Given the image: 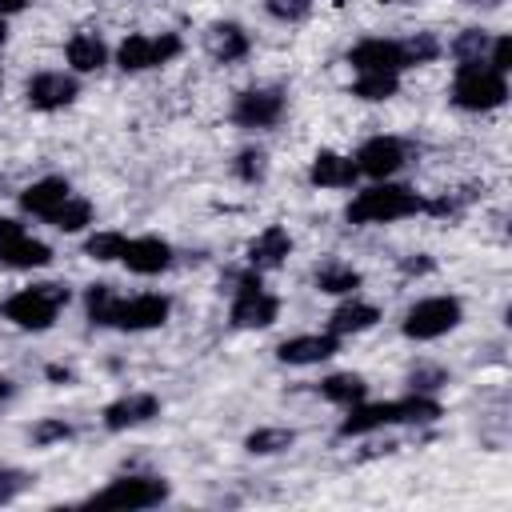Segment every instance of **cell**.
Wrapping results in <instances>:
<instances>
[{"instance_id": "44", "label": "cell", "mask_w": 512, "mask_h": 512, "mask_svg": "<svg viewBox=\"0 0 512 512\" xmlns=\"http://www.w3.org/2000/svg\"><path fill=\"white\" fill-rule=\"evenodd\" d=\"M380 4H400V0H380Z\"/></svg>"}, {"instance_id": "33", "label": "cell", "mask_w": 512, "mask_h": 512, "mask_svg": "<svg viewBox=\"0 0 512 512\" xmlns=\"http://www.w3.org/2000/svg\"><path fill=\"white\" fill-rule=\"evenodd\" d=\"M448 384V372L444 368H432V364H420V368H412L408 372V388L412 392H420V396H432L436 388H444Z\"/></svg>"}, {"instance_id": "9", "label": "cell", "mask_w": 512, "mask_h": 512, "mask_svg": "<svg viewBox=\"0 0 512 512\" xmlns=\"http://www.w3.org/2000/svg\"><path fill=\"white\" fill-rule=\"evenodd\" d=\"M280 316V300L272 292H264L260 272H244L236 284V300H232V324L236 328H268Z\"/></svg>"}, {"instance_id": "4", "label": "cell", "mask_w": 512, "mask_h": 512, "mask_svg": "<svg viewBox=\"0 0 512 512\" xmlns=\"http://www.w3.org/2000/svg\"><path fill=\"white\" fill-rule=\"evenodd\" d=\"M452 100L468 112H488L508 100V80L488 60H460L452 80Z\"/></svg>"}, {"instance_id": "31", "label": "cell", "mask_w": 512, "mask_h": 512, "mask_svg": "<svg viewBox=\"0 0 512 512\" xmlns=\"http://www.w3.org/2000/svg\"><path fill=\"white\" fill-rule=\"evenodd\" d=\"M232 168H236V176H240L244 184H260V180L268 176V152H264V148H244Z\"/></svg>"}, {"instance_id": "32", "label": "cell", "mask_w": 512, "mask_h": 512, "mask_svg": "<svg viewBox=\"0 0 512 512\" xmlns=\"http://www.w3.org/2000/svg\"><path fill=\"white\" fill-rule=\"evenodd\" d=\"M488 32L484 28H464L460 36H456V44H452V52L460 56V60H484V52H488Z\"/></svg>"}, {"instance_id": "30", "label": "cell", "mask_w": 512, "mask_h": 512, "mask_svg": "<svg viewBox=\"0 0 512 512\" xmlns=\"http://www.w3.org/2000/svg\"><path fill=\"white\" fill-rule=\"evenodd\" d=\"M124 244H128V236L124 232H92L88 240H84V252L92 256V260H120V252H124Z\"/></svg>"}, {"instance_id": "20", "label": "cell", "mask_w": 512, "mask_h": 512, "mask_svg": "<svg viewBox=\"0 0 512 512\" xmlns=\"http://www.w3.org/2000/svg\"><path fill=\"white\" fill-rule=\"evenodd\" d=\"M288 252H292V236H288L280 224H272V228H264V232L248 244V264H252L256 272L280 268V264L288 260Z\"/></svg>"}, {"instance_id": "40", "label": "cell", "mask_w": 512, "mask_h": 512, "mask_svg": "<svg viewBox=\"0 0 512 512\" xmlns=\"http://www.w3.org/2000/svg\"><path fill=\"white\" fill-rule=\"evenodd\" d=\"M12 392H16V384H12L8 376H0V404H4V400H12Z\"/></svg>"}, {"instance_id": "25", "label": "cell", "mask_w": 512, "mask_h": 512, "mask_svg": "<svg viewBox=\"0 0 512 512\" xmlns=\"http://www.w3.org/2000/svg\"><path fill=\"white\" fill-rule=\"evenodd\" d=\"M440 52H444V44H440L432 32H412V36H404V40H400V60H404V68L432 64Z\"/></svg>"}, {"instance_id": "5", "label": "cell", "mask_w": 512, "mask_h": 512, "mask_svg": "<svg viewBox=\"0 0 512 512\" xmlns=\"http://www.w3.org/2000/svg\"><path fill=\"white\" fill-rule=\"evenodd\" d=\"M460 320H464V304L456 296H428L404 312V336L408 340H436V336L452 332Z\"/></svg>"}, {"instance_id": "11", "label": "cell", "mask_w": 512, "mask_h": 512, "mask_svg": "<svg viewBox=\"0 0 512 512\" xmlns=\"http://www.w3.org/2000/svg\"><path fill=\"white\" fill-rule=\"evenodd\" d=\"M356 168H360V176H372V180H388L392 172H400L404 168V160H408V144L404 140H396V136H372V140H364L360 148H356Z\"/></svg>"}, {"instance_id": "8", "label": "cell", "mask_w": 512, "mask_h": 512, "mask_svg": "<svg viewBox=\"0 0 512 512\" xmlns=\"http://www.w3.org/2000/svg\"><path fill=\"white\" fill-rule=\"evenodd\" d=\"M184 48V40L176 32H160V36H124L116 48V64L124 72H144V68H160L168 60H176Z\"/></svg>"}, {"instance_id": "27", "label": "cell", "mask_w": 512, "mask_h": 512, "mask_svg": "<svg viewBox=\"0 0 512 512\" xmlns=\"http://www.w3.org/2000/svg\"><path fill=\"white\" fill-rule=\"evenodd\" d=\"M316 288H320V292H332V296L356 292V288H360V272L348 268V264H320V268H316Z\"/></svg>"}, {"instance_id": "15", "label": "cell", "mask_w": 512, "mask_h": 512, "mask_svg": "<svg viewBox=\"0 0 512 512\" xmlns=\"http://www.w3.org/2000/svg\"><path fill=\"white\" fill-rule=\"evenodd\" d=\"M348 64H352L356 72H404L400 40L368 36V40H360V44L348 48Z\"/></svg>"}, {"instance_id": "36", "label": "cell", "mask_w": 512, "mask_h": 512, "mask_svg": "<svg viewBox=\"0 0 512 512\" xmlns=\"http://www.w3.org/2000/svg\"><path fill=\"white\" fill-rule=\"evenodd\" d=\"M68 436H72V424H64V420H40L32 428V444H40V448H48L56 440H68Z\"/></svg>"}, {"instance_id": "41", "label": "cell", "mask_w": 512, "mask_h": 512, "mask_svg": "<svg viewBox=\"0 0 512 512\" xmlns=\"http://www.w3.org/2000/svg\"><path fill=\"white\" fill-rule=\"evenodd\" d=\"M48 376H52V380H64V384L72 380V372H68V368H60V364H52V368H48Z\"/></svg>"}, {"instance_id": "16", "label": "cell", "mask_w": 512, "mask_h": 512, "mask_svg": "<svg viewBox=\"0 0 512 512\" xmlns=\"http://www.w3.org/2000/svg\"><path fill=\"white\" fill-rule=\"evenodd\" d=\"M152 416H160V400L152 392H132V396H120L104 408V428L108 432H124V428H136V424H148Z\"/></svg>"}, {"instance_id": "38", "label": "cell", "mask_w": 512, "mask_h": 512, "mask_svg": "<svg viewBox=\"0 0 512 512\" xmlns=\"http://www.w3.org/2000/svg\"><path fill=\"white\" fill-rule=\"evenodd\" d=\"M400 272L424 276V272H432V260H428V256H404V260H400Z\"/></svg>"}, {"instance_id": "13", "label": "cell", "mask_w": 512, "mask_h": 512, "mask_svg": "<svg viewBox=\"0 0 512 512\" xmlns=\"http://www.w3.org/2000/svg\"><path fill=\"white\" fill-rule=\"evenodd\" d=\"M76 96H80V84H76V76H68V72H36V76L24 84V100H28L32 108H40V112H56V108L72 104Z\"/></svg>"}, {"instance_id": "35", "label": "cell", "mask_w": 512, "mask_h": 512, "mask_svg": "<svg viewBox=\"0 0 512 512\" xmlns=\"http://www.w3.org/2000/svg\"><path fill=\"white\" fill-rule=\"evenodd\" d=\"M32 480H36V476H28V472H20V468H0V504L16 500L24 488H32Z\"/></svg>"}, {"instance_id": "43", "label": "cell", "mask_w": 512, "mask_h": 512, "mask_svg": "<svg viewBox=\"0 0 512 512\" xmlns=\"http://www.w3.org/2000/svg\"><path fill=\"white\" fill-rule=\"evenodd\" d=\"M4 36H8V28H4V16H0V44H4Z\"/></svg>"}, {"instance_id": "12", "label": "cell", "mask_w": 512, "mask_h": 512, "mask_svg": "<svg viewBox=\"0 0 512 512\" xmlns=\"http://www.w3.org/2000/svg\"><path fill=\"white\" fill-rule=\"evenodd\" d=\"M284 116V92L280 88H248L232 104V120L240 128H272Z\"/></svg>"}, {"instance_id": "6", "label": "cell", "mask_w": 512, "mask_h": 512, "mask_svg": "<svg viewBox=\"0 0 512 512\" xmlns=\"http://www.w3.org/2000/svg\"><path fill=\"white\" fill-rule=\"evenodd\" d=\"M160 500H168V484L160 476H120L108 488L92 492L84 504H92V508H156Z\"/></svg>"}, {"instance_id": "19", "label": "cell", "mask_w": 512, "mask_h": 512, "mask_svg": "<svg viewBox=\"0 0 512 512\" xmlns=\"http://www.w3.org/2000/svg\"><path fill=\"white\" fill-rule=\"evenodd\" d=\"M68 196H72V188H68L64 176H44V180H36V184H28L20 192V208L32 212V216H40V220H48Z\"/></svg>"}, {"instance_id": "7", "label": "cell", "mask_w": 512, "mask_h": 512, "mask_svg": "<svg viewBox=\"0 0 512 512\" xmlns=\"http://www.w3.org/2000/svg\"><path fill=\"white\" fill-rule=\"evenodd\" d=\"M172 312V300L160 292H140V296H116L108 308L104 328H120V332H144V328H160Z\"/></svg>"}, {"instance_id": "17", "label": "cell", "mask_w": 512, "mask_h": 512, "mask_svg": "<svg viewBox=\"0 0 512 512\" xmlns=\"http://www.w3.org/2000/svg\"><path fill=\"white\" fill-rule=\"evenodd\" d=\"M340 352V336L332 332H308V336H292L276 348V360L280 364H320L328 356Z\"/></svg>"}, {"instance_id": "2", "label": "cell", "mask_w": 512, "mask_h": 512, "mask_svg": "<svg viewBox=\"0 0 512 512\" xmlns=\"http://www.w3.org/2000/svg\"><path fill=\"white\" fill-rule=\"evenodd\" d=\"M424 212V196H416L404 184H372L364 192H356L344 208V216L352 224H388V220H404Z\"/></svg>"}, {"instance_id": "14", "label": "cell", "mask_w": 512, "mask_h": 512, "mask_svg": "<svg viewBox=\"0 0 512 512\" xmlns=\"http://www.w3.org/2000/svg\"><path fill=\"white\" fill-rule=\"evenodd\" d=\"M120 260L128 264V272L136 276H156L164 268H172V244L160 236H132L120 252Z\"/></svg>"}, {"instance_id": "28", "label": "cell", "mask_w": 512, "mask_h": 512, "mask_svg": "<svg viewBox=\"0 0 512 512\" xmlns=\"http://www.w3.org/2000/svg\"><path fill=\"white\" fill-rule=\"evenodd\" d=\"M48 224L60 228V232H80L84 224H92V204H88L84 196H68V200L48 216Z\"/></svg>"}, {"instance_id": "42", "label": "cell", "mask_w": 512, "mask_h": 512, "mask_svg": "<svg viewBox=\"0 0 512 512\" xmlns=\"http://www.w3.org/2000/svg\"><path fill=\"white\" fill-rule=\"evenodd\" d=\"M464 4H476V8H496L500 0H464Z\"/></svg>"}, {"instance_id": "23", "label": "cell", "mask_w": 512, "mask_h": 512, "mask_svg": "<svg viewBox=\"0 0 512 512\" xmlns=\"http://www.w3.org/2000/svg\"><path fill=\"white\" fill-rule=\"evenodd\" d=\"M64 56H68V64H72L76 72H96V68H104L108 48H104V40H100L96 32H76V36L68 40Z\"/></svg>"}, {"instance_id": "18", "label": "cell", "mask_w": 512, "mask_h": 512, "mask_svg": "<svg viewBox=\"0 0 512 512\" xmlns=\"http://www.w3.org/2000/svg\"><path fill=\"white\" fill-rule=\"evenodd\" d=\"M356 176H360L356 160L352 156H340V152H328V148L316 152L312 156V168H308V180L316 188H352Z\"/></svg>"}, {"instance_id": "37", "label": "cell", "mask_w": 512, "mask_h": 512, "mask_svg": "<svg viewBox=\"0 0 512 512\" xmlns=\"http://www.w3.org/2000/svg\"><path fill=\"white\" fill-rule=\"evenodd\" d=\"M488 48H492V60H488V64H492L496 72H508V68H512V40H508V36H496Z\"/></svg>"}, {"instance_id": "1", "label": "cell", "mask_w": 512, "mask_h": 512, "mask_svg": "<svg viewBox=\"0 0 512 512\" xmlns=\"http://www.w3.org/2000/svg\"><path fill=\"white\" fill-rule=\"evenodd\" d=\"M436 416H444V408L432 396H404V400H380V404H352V412L340 420V436H368L376 428L388 424H432Z\"/></svg>"}, {"instance_id": "39", "label": "cell", "mask_w": 512, "mask_h": 512, "mask_svg": "<svg viewBox=\"0 0 512 512\" xmlns=\"http://www.w3.org/2000/svg\"><path fill=\"white\" fill-rule=\"evenodd\" d=\"M24 4L28 0H0V16H16V12H24Z\"/></svg>"}, {"instance_id": "26", "label": "cell", "mask_w": 512, "mask_h": 512, "mask_svg": "<svg viewBox=\"0 0 512 512\" xmlns=\"http://www.w3.org/2000/svg\"><path fill=\"white\" fill-rule=\"evenodd\" d=\"M396 88H400V72H356L352 96H360V100H388V96H396Z\"/></svg>"}, {"instance_id": "10", "label": "cell", "mask_w": 512, "mask_h": 512, "mask_svg": "<svg viewBox=\"0 0 512 512\" xmlns=\"http://www.w3.org/2000/svg\"><path fill=\"white\" fill-rule=\"evenodd\" d=\"M0 264L4 268H44L52 264V248L44 240H32L24 224L0 216Z\"/></svg>"}, {"instance_id": "24", "label": "cell", "mask_w": 512, "mask_h": 512, "mask_svg": "<svg viewBox=\"0 0 512 512\" xmlns=\"http://www.w3.org/2000/svg\"><path fill=\"white\" fill-rule=\"evenodd\" d=\"M320 396L332 400V404H348L352 408V404H360L368 396V380L356 376V372H332V376L320 380Z\"/></svg>"}, {"instance_id": "34", "label": "cell", "mask_w": 512, "mask_h": 512, "mask_svg": "<svg viewBox=\"0 0 512 512\" xmlns=\"http://www.w3.org/2000/svg\"><path fill=\"white\" fill-rule=\"evenodd\" d=\"M264 8H268V16H276L284 24H296L312 12V0H264Z\"/></svg>"}, {"instance_id": "3", "label": "cell", "mask_w": 512, "mask_h": 512, "mask_svg": "<svg viewBox=\"0 0 512 512\" xmlns=\"http://www.w3.org/2000/svg\"><path fill=\"white\" fill-rule=\"evenodd\" d=\"M64 304H68V284L48 280V284H32V288H20L16 296H8L0 304V316L24 332H44L56 324V312Z\"/></svg>"}, {"instance_id": "29", "label": "cell", "mask_w": 512, "mask_h": 512, "mask_svg": "<svg viewBox=\"0 0 512 512\" xmlns=\"http://www.w3.org/2000/svg\"><path fill=\"white\" fill-rule=\"evenodd\" d=\"M296 444V432L292 428H256L248 440H244V448L252 452V456H276V452H284V448H292Z\"/></svg>"}, {"instance_id": "21", "label": "cell", "mask_w": 512, "mask_h": 512, "mask_svg": "<svg viewBox=\"0 0 512 512\" xmlns=\"http://www.w3.org/2000/svg\"><path fill=\"white\" fill-rule=\"evenodd\" d=\"M208 52L220 60V64H236L248 56V32L240 24H212L208 28Z\"/></svg>"}, {"instance_id": "22", "label": "cell", "mask_w": 512, "mask_h": 512, "mask_svg": "<svg viewBox=\"0 0 512 512\" xmlns=\"http://www.w3.org/2000/svg\"><path fill=\"white\" fill-rule=\"evenodd\" d=\"M380 320V308L376 304H364V300H348L340 304L332 316H328V332L332 336H352V332H364Z\"/></svg>"}]
</instances>
